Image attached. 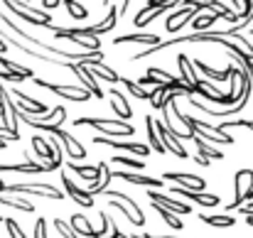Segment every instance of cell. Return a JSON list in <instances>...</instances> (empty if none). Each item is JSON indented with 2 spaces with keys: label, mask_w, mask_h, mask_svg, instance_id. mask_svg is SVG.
<instances>
[{
  "label": "cell",
  "mask_w": 253,
  "mask_h": 238,
  "mask_svg": "<svg viewBox=\"0 0 253 238\" xmlns=\"http://www.w3.org/2000/svg\"><path fill=\"white\" fill-rule=\"evenodd\" d=\"M179 120H182V125H184L192 135L202 138V140L209 143V145H234V138H231L229 133H221L219 128H214V125H209V123H204V120H197V118H192V116H187V113H179Z\"/></svg>",
  "instance_id": "cell-1"
},
{
  "label": "cell",
  "mask_w": 253,
  "mask_h": 238,
  "mask_svg": "<svg viewBox=\"0 0 253 238\" xmlns=\"http://www.w3.org/2000/svg\"><path fill=\"white\" fill-rule=\"evenodd\" d=\"M74 125H91L98 133H103V138L111 140H126L135 133L133 123H123V120H111V118H77Z\"/></svg>",
  "instance_id": "cell-2"
},
{
  "label": "cell",
  "mask_w": 253,
  "mask_h": 238,
  "mask_svg": "<svg viewBox=\"0 0 253 238\" xmlns=\"http://www.w3.org/2000/svg\"><path fill=\"white\" fill-rule=\"evenodd\" d=\"M0 7H7L15 17H22L25 22L35 25V27H52V15L47 10H37L30 2H0Z\"/></svg>",
  "instance_id": "cell-3"
},
{
  "label": "cell",
  "mask_w": 253,
  "mask_h": 238,
  "mask_svg": "<svg viewBox=\"0 0 253 238\" xmlns=\"http://www.w3.org/2000/svg\"><path fill=\"white\" fill-rule=\"evenodd\" d=\"M106 194V199L111 201V206L113 209H118L121 214H126V219L133 224V226H145V214L140 211V206L133 201V197H128V194H123V192H103Z\"/></svg>",
  "instance_id": "cell-4"
},
{
  "label": "cell",
  "mask_w": 253,
  "mask_h": 238,
  "mask_svg": "<svg viewBox=\"0 0 253 238\" xmlns=\"http://www.w3.org/2000/svg\"><path fill=\"white\" fill-rule=\"evenodd\" d=\"M69 229H72L79 238L82 236L84 238H108L111 236L113 224H111L108 214H101V229H93L84 214H74V216H72V221H69Z\"/></svg>",
  "instance_id": "cell-5"
},
{
  "label": "cell",
  "mask_w": 253,
  "mask_h": 238,
  "mask_svg": "<svg viewBox=\"0 0 253 238\" xmlns=\"http://www.w3.org/2000/svg\"><path fill=\"white\" fill-rule=\"evenodd\" d=\"M116 22H118V10H116V2L111 5V10H108V15L98 22V25H91V27H74V30H67L72 37H82V40H98L101 35H106V32H111L113 27H116Z\"/></svg>",
  "instance_id": "cell-6"
},
{
  "label": "cell",
  "mask_w": 253,
  "mask_h": 238,
  "mask_svg": "<svg viewBox=\"0 0 253 238\" xmlns=\"http://www.w3.org/2000/svg\"><path fill=\"white\" fill-rule=\"evenodd\" d=\"M5 194L20 197V194H32V197H47V199H64V192L57 189L54 184H5Z\"/></svg>",
  "instance_id": "cell-7"
},
{
  "label": "cell",
  "mask_w": 253,
  "mask_h": 238,
  "mask_svg": "<svg viewBox=\"0 0 253 238\" xmlns=\"http://www.w3.org/2000/svg\"><path fill=\"white\" fill-rule=\"evenodd\" d=\"M251 189H253V169L244 167V169H239L234 174V201L226 209L231 211V209H239L241 204H246V197H249Z\"/></svg>",
  "instance_id": "cell-8"
},
{
  "label": "cell",
  "mask_w": 253,
  "mask_h": 238,
  "mask_svg": "<svg viewBox=\"0 0 253 238\" xmlns=\"http://www.w3.org/2000/svg\"><path fill=\"white\" fill-rule=\"evenodd\" d=\"M32 81L37 86H42V88H47V91L67 98V101H74V103H86L91 98V93L86 88H82V86H59V83H52V81H44V79H32Z\"/></svg>",
  "instance_id": "cell-9"
},
{
  "label": "cell",
  "mask_w": 253,
  "mask_h": 238,
  "mask_svg": "<svg viewBox=\"0 0 253 238\" xmlns=\"http://www.w3.org/2000/svg\"><path fill=\"white\" fill-rule=\"evenodd\" d=\"M148 199L158 206H163L165 211L174 214V216H184V214H192V206L187 201H179L177 197H169V194H163V192H155V189H148Z\"/></svg>",
  "instance_id": "cell-10"
},
{
  "label": "cell",
  "mask_w": 253,
  "mask_h": 238,
  "mask_svg": "<svg viewBox=\"0 0 253 238\" xmlns=\"http://www.w3.org/2000/svg\"><path fill=\"white\" fill-rule=\"evenodd\" d=\"M197 7H194V2L189 0V2H184V7H179V10H172V15H169L168 20H165V30H168L169 35H177L179 30H184L187 27V22L189 20H194L197 17Z\"/></svg>",
  "instance_id": "cell-11"
},
{
  "label": "cell",
  "mask_w": 253,
  "mask_h": 238,
  "mask_svg": "<svg viewBox=\"0 0 253 238\" xmlns=\"http://www.w3.org/2000/svg\"><path fill=\"white\" fill-rule=\"evenodd\" d=\"M177 2L174 0H168V2H148L143 10H138L135 12V20H133V25H135V30H143V27H148L155 17H160L165 10H172Z\"/></svg>",
  "instance_id": "cell-12"
},
{
  "label": "cell",
  "mask_w": 253,
  "mask_h": 238,
  "mask_svg": "<svg viewBox=\"0 0 253 238\" xmlns=\"http://www.w3.org/2000/svg\"><path fill=\"white\" fill-rule=\"evenodd\" d=\"M93 145H106V148H116V150H128L133 153L135 158H148L150 155V148L143 145V143H128V140H111V138H103V135H96L93 138Z\"/></svg>",
  "instance_id": "cell-13"
},
{
  "label": "cell",
  "mask_w": 253,
  "mask_h": 238,
  "mask_svg": "<svg viewBox=\"0 0 253 238\" xmlns=\"http://www.w3.org/2000/svg\"><path fill=\"white\" fill-rule=\"evenodd\" d=\"M52 135L59 140V145H62V150H67L69 153V158H72V162L74 159H84L86 158V148L72 135V133H67L64 128H54L52 130Z\"/></svg>",
  "instance_id": "cell-14"
},
{
  "label": "cell",
  "mask_w": 253,
  "mask_h": 238,
  "mask_svg": "<svg viewBox=\"0 0 253 238\" xmlns=\"http://www.w3.org/2000/svg\"><path fill=\"white\" fill-rule=\"evenodd\" d=\"M155 130H158V135H160V143H163L165 153H172L174 158H179V159H187V158H189L187 148H182L179 138H174V135L169 133L168 128L163 125V120H155Z\"/></svg>",
  "instance_id": "cell-15"
},
{
  "label": "cell",
  "mask_w": 253,
  "mask_h": 238,
  "mask_svg": "<svg viewBox=\"0 0 253 238\" xmlns=\"http://www.w3.org/2000/svg\"><path fill=\"white\" fill-rule=\"evenodd\" d=\"M72 74H77L79 81H82V88H86L93 98H103V88L98 86V81L93 79V74L86 69V64H74V62H69V67H67Z\"/></svg>",
  "instance_id": "cell-16"
},
{
  "label": "cell",
  "mask_w": 253,
  "mask_h": 238,
  "mask_svg": "<svg viewBox=\"0 0 253 238\" xmlns=\"http://www.w3.org/2000/svg\"><path fill=\"white\" fill-rule=\"evenodd\" d=\"M169 197H182V199H187L192 204H199V206H219V197L216 194H207V192H192V189L172 187Z\"/></svg>",
  "instance_id": "cell-17"
},
{
  "label": "cell",
  "mask_w": 253,
  "mask_h": 238,
  "mask_svg": "<svg viewBox=\"0 0 253 238\" xmlns=\"http://www.w3.org/2000/svg\"><path fill=\"white\" fill-rule=\"evenodd\" d=\"M62 184H64V194L69 197V199H74V204H79V206H86V209H91L93 206V197L86 192L84 187H77L67 174L62 177Z\"/></svg>",
  "instance_id": "cell-18"
},
{
  "label": "cell",
  "mask_w": 253,
  "mask_h": 238,
  "mask_svg": "<svg viewBox=\"0 0 253 238\" xmlns=\"http://www.w3.org/2000/svg\"><path fill=\"white\" fill-rule=\"evenodd\" d=\"M163 179H169L174 184H182V189H192V192H204L207 182L197 174H182V172H165Z\"/></svg>",
  "instance_id": "cell-19"
},
{
  "label": "cell",
  "mask_w": 253,
  "mask_h": 238,
  "mask_svg": "<svg viewBox=\"0 0 253 238\" xmlns=\"http://www.w3.org/2000/svg\"><path fill=\"white\" fill-rule=\"evenodd\" d=\"M116 44H143L148 49H155L163 44V40L158 35H145V32H133V35H121L116 37Z\"/></svg>",
  "instance_id": "cell-20"
},
{
  "label": "cell",
  "mask_w": 253,
  "mask_h": 238,
  "mask_svg": "<svg viewBox=\"0 0 253 238\" xmlns=\"http://www.w3.org/2000/svg\"><path fill=\"white\" fill-rule=\"evenodd\" d=\"M108 98H111V106H113V111H116V116L123 120V123H130V118H133V108H130V103L126 101V96L121 93V91H116V88H111V93H108Z\"/></svg>",
  "instance_id": "cell-21"
},
{
  "label": "cell",
  "mask_w": 253,
  "mask_h": 238,
  "mask_svg": "<svg viewBox=\"0 0 253 238\" xmlns=\"http://www.w3.org/2000/svg\"><path fill=\"white\" fill-rule=\"evenodd\" d=\"M113 177L123 179V182H130V184H138V187H163V179L158 177H145L140 172H113Z\"/></svg>",
  "instance_id": "cell-22"
},
{
  "label": "cell",
  "mask_w": 253,
  "mask_h": 238,
  "mask_svg": "<svg viewBox=\"0 0 253 238\" xmlns=\"http://www.w3.org/2000/svg\"><path fill=\"white\" fill-rule=\"evenodd\" d=\"M192 67L194 69H199L207 79L211 81H229L231 77H234V72H236V67L231 64V67H226V69H211L209 64H204V62H192Z\"/></svg>",
  "instance_id": "cell-23"
},
{
  "label": "cell",
  "mask_w": 253,
  "mask_h": 238,
  "mask_svg": "<svg viewBox=\"0 0 253 238\" xmlns=\"http://www.w3.org/2000/svg\"><path fill=\"white\" fill-rule=\"evenodd\" d=\"M86 69L93 74V79L96 81L103 79V81H108V83H118V81H121V77L116 74V69L106 67L103 62H88V64H86Z\"/></svg>",
  "instance_id": "cell-24"
},
{
  "label": "cell",
  "mask_w": 253,
  "mask_h": 238,
  "mask_svg": "<svg viewBox=\"0 0 253 238\" xmlns=\"http://www.w3.org/2000/svg\"><path fill=\"white\" fill-rule=\"evenodd\" d=\"M199 221L207 224V226H214V229H231V226H236V219L231 214H202Z\"/></svg>",
  "instance_id": "cell-25"
},
{
  "label": "cell",
  "mask_w": 253,
  "mask_h": 238,
  "mask_svg": "<svg viewBox=\"0 0 253 238\" xmlns=\"http://www.w3.org/2000/svg\"><path fill=\"white\" fill-rule=\"evenodd\" d=\"M98 164H101V182H98V184H88V187H84L91 197L108 192V184H111V179H113V172L108 169V162H98Z\"/></svg>",
  "instance_id": "cell-26"
},
{
  "label": "cell",
  "mask_w": 253,
  "mask_h": 238,
  "mask_svg": "<svg viewBox=\"0 0 253 238\" xmlns=\"http://www.w3.org/2000/svg\"><path fill=\"white\" fill-rule=\"evenodd\" d=\"M0 172H30V174H40V172H49V169H47V162L40 164V162L27 159L25 164H0Z\"/></svg>",
  "instance_id": "cell-27"
},
{
  "label": "cell",
  "mask_w": 253,
  "mask_h": 238,
  "mask_svg": "<svg viewBox=\"0 0 253 238\" xmlns=\"http://www.w3.org/2000/svg\"><path fill=\"white\" fill-rule=\"evenodd\" d=\"M177 64H179V72H182V83L184 86H194V83H199L197 79V69H192V62H189V57H184V54H179L177 57Z\"/></svg>",
  "instance_id": "cell-28"
},
{
  "label": "cell",
  "mask_w": 253,
  "mask_h": 238,
  "mask_svg": "<svg viewBox=\"0 0 253 238\" xmlns=\"http://www.w3.org/2000/svg\"><path fill=\"white\" fill-rule=\"evenodd\" d=\"M0 206H10V209H17V211H25V214H32L35 211V206L27 199L10 197V194H0Z\"/></svg>",
  "instance_id": "cell-29"
},
{
  "label": "cell",
  "mask_w": 253,
  "mask_h": 238,
  "mask_svg": "<svg viewBox=\"0 0 253 238\" xmlns=\"http://www.w3.org/2000/svg\"><path fill=\"white\" fill-rule=\"evenodd\" d=\"M194 140V145H197V150H199V158H204V159H224V153L219 150V148H214V145H209V143H204L202 138H192Z\"/></svg>",
  "instance_id": "cell-30"
},
{
  "label": "cell",
  "mask_w": 253,
  "mask_h": 238,
  "mask_svg": "<svg viewBox=\"0 0 253 238\" xmlns=\"http://www.w3.org/2000/svg\"><path fill=\"white\" fill-rule=\"evenodd\" d=\"M145 128H148L150 150H155V153L165 155V148H163V143H160V135H158V130H155V120H153V116H145Z\"/></svg>",
  "instance_id": "cell-31"
},
{
  "label": "cell",
  "mask_w": 253,
  "mask_h": 238,
  "mask_svg": "<svg viewBox=\"0 0 253 238\" xmlns=\"http://www.w3.org/2000/svg\"><path fill=\"white\" fill-rule=\"evenodd\" d=\"M219 17L211 12V15H199V17H194L192 20V30H197V32H209V27L216 22Z\"/></svg>",
  "instance_id": "cell-32"
},
{
  "label": "cell",
  "mask_w": 253,
  "mask_h": 238,
  "mask_svg": "<svg viewBox=\"0 0 253 238\" xmlns=\"http://www.w3.org/2000/svg\"><path fill=\"white\" fill-rule=\"evenodd\" d=\"M121 81H123V86L128 88V93H130L133 98H138V101H150V91L140 88V86H138L133 79H121Z\"/></svg>",
  "instance_id": "cell-33"
},
{
  "label": "cell",
  "mask_w": 253,
  "mask_h": 238,
  "mask_svg": "<svg viewBox=\"0 0 253 238\" xmlns=\"http://www.w3.org/2000/svg\"><path fill=\"white\" fill-rule=\"evenodd\" d=\"M64 7H67V12L74 17V20H86L88 17V10H86L84 2H77V0H67L64 2Z\"/></svg>",
  "instance_id": "cell-34"
},
{
  "label": "cell",
  "mask_w": 253,
  "mask_h": 238,
  "mask_svg": "<svg viewBox=\"0 0 253 238\" xmlns=\"http://www.w3.org/2000/svg\"><path fill=\"white\" fill-rule=\"evenodd\" d=\"M153 209H155V211H158V214L163 216V221L168 224L169 229H174V231H182V229H184V224L179 221V216H174V214L165 211V209H163V206H158V204H153Z\"/></svg>",
  "instance_id": "cell-35"
},
{
  "label": "cell",
  "mask_w": 253,
  "mask_h": 238,
  "mask_svg": "<svg viewBox=\"0 0 253 238\" xmlns=\"http://www.w3.org/2000/svg\"><path fill=\"white\" fill-rule=\"evenodd\" d=\"M113 164H123V167H130L133 172H138V169H145V162H143V159H135V158H123V155H118V158H113Z\"/></svg>",
  "instance_id": "cell-36"
},
{
  "label": "cell",
  "mask_w": 253,
  "mask_h": 238,
  "mask_svg": "<svg viewBox=\"0 0 253 238\" xmlns=\"http://www.w3.org/2000/svg\"><path fill=\"white\" fill-rule=\"evenodd\" d=\"M5 229H7L10 238H27L25 236V231L20 229V224H17L15 219H5Z\"/></svg>",
  "instance_id": "cell-37"
},
{
  "label": "cell",
  "mask_w": 253,
  "mask_h": 238,
  "mask_svg": "<svg viewBox=\"0 0 253 238\" xmlns=\"http://www.w3.org/2000/svg\"><path fill=\"white\" fill-rule=\"evenodd\" d=\"M54 229L59 231V236H64V238H79L72 229H69V224H67V221H62V219H54Z\"/></svg>",
  "instance_id": "cell-38"
},
{
  "label": "cell",
  "mask_w": 253,
  "mask_h": 238,
  "mask_svg": "<svg viewBox=\"0 0 253 238\" xmlns=\"http://www.w3.org/2000/svg\"><path fill=\"white\" fill-rule=\"evenodd\" d=\"M35 238H47V221L44 219H37V224H35Z\"/></svg>",
  "instance_id": "cell-39"
},
{
  "label": "cell",
  "mask_w": 253,
  "mask_h": 238,
  "mask_svg": "<svg viewBox=\"0 0 253 238\" xmlns=\"http://www.w3.org/2000/svg\"><path fill=\"white\" fill-rule=\"evenodd\" d=\"M239 211H241L244 216H253V201H246V204H241V206H239Z\"/></svg>",
  "instance_id": "cell-40"
},
{
  "label": "cell",
  "mask_w": 253,
  "mask_h": 238,
  "mask_svg": "<svg viewBox=\"0 0 253 238\" xmlns=\"http://www.w3.org/2000/svg\"><path fill=\"white\" fill-rule=\"evenodd\" d=\"M59 5H62L59 0H44V2H42V7H49V10H52V7H59Z\"/></svg>",
  "instance_id": "cell-41"
},
{
  "label": "cell",
  "mask_w": 253,
  "mask_h": 238,
  "mask_svg": "<svg viewBox=\"0 0 253 238\" xmlns=\"http://www.w3.org/2000/svg\"><path fill=\"white\" fill-rule=\"evenodd\" d=\"M197 162H199V164H202V167H209V164H211V162H209V159H204V158H199V155H197Z\"/></svg>",
  "instance_id": "cell-42"
},
{
  "label": "cell",
  "mask_w": 253,
  "mask_h": 238,
  "mask_svg": "<svg viewBox=\"0 0 253 238\" xmlns=\"http://www.w3.org/2000/svg\"><path fill=\"white\" fill-rule=\"evenodd\" d=\"M133 238H169V236H150V234H143V236H133Z\"/></svg>",
  "instance_id": "cell-43"
},
{
  "label": "cell",
  "mask_w": 253,
  "mask_h": 238,
  "mask_svg": "<svg viewBox=\"0 0 253 238\" xmlns=\"http://www.w3.org/2000/svg\"><path fill=\"white\" fill-rule=\"evenodd\" d=\"M5 49H7V44H5V42H2V40H0V54H2V52H5Z\"/></svg>",
  "instance_id": "cell-44"
},
{
  "label": "cell",
  "mask_w": 253,
  "mask_h": 238,
  "mask_svg": "<svg viewBox=\"0 0 253 238\" xmlns=\"http://www.w3.org/2000/svg\"><path fill=\"white\" fill-rule=\"evenodd\" d=\"M246 130H251V133H253V120H249V123H246Z\"/></svg>",
  "instance_id": "cell-45"
},
{
  "label": "cell",
  "mask_w": 253,
  "mask_h": 238,
  "mask_svg": "<svg viewBox=\"0 0 253 238\" xmlns=\"http://www.w3.org/2000/svg\"><path fill=\"white\" fill-rule=\"evenodd\" d=\"M0 194H5V182L0 179Z\"/></svg>",
  "instance_id": "cell-46"
},
{
  "label": "cell",
  "mask_w": 253,
  "mask_h": 238,
  "mask_svg": "<svg viewBox=\"0 0 253 238\" xmlns=\"http://www.w3.org/2000/svg\"><path fill=\"white\" fill-rule=\"evenodd\" d=\"M246 224H249V226H253V216H246Z\"/></svg>",
  "instance_id": "cell-47"
},
{
  "label": "cell",
  "mask_w": 253,
  "mask_h": 238,
  "mask_svg": "<svg viewBox=\"0 0 253 238\" xmlns=\"http://www.w3.org/2000/svg\"><path fill=\"white\" fill-rule=\"evenodd\" d=\"M246 201H253V189L249 192V197H246Z\"/></svg>",
  "instance_id": "cell-48"
},
{
  "label": "cell",
  "mask_w": 253,
  "mask_h": 238,
  "mask_svg": "<svg viewBox=\"0 0 253 238\" xmlns=\"http://www.w3.org/2000/svg\"><path fill=\"white\" fill-rule=\"evenodd\" d=\"M0 221H5V219H2V216H0Z\"/></svg>",
  "instance_id": "cell-49"
},
{
  "label": "cell",
  "mask_w": 253,
  "mask_h": 238,
  "mask_svg": "<svg viewBox=\"0 0 253 238\" xmlns=\"http://www.w3.org/2000/svg\"><path fill=\"white\" fill-rule=\"evenodd\" d=\"M251 30H253V27H251Z\"/></svg>",
  "instance_id": "cell-50"
}]
</instances>
